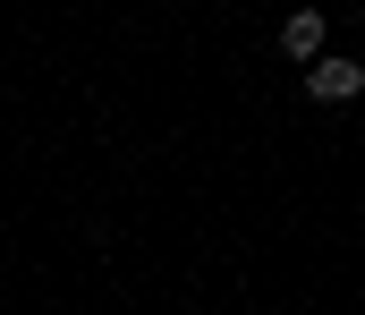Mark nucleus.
Listing matches in <instances>:
<instances>
[{
  "mask_svg": "<svg viewBox=\"0 0 365 315\" xmlns=\"http://www.w3.org/2000/svg\"><path fill=\"white\" fill-rule=\"evenodd\" d=\"M306 94H314V103H349V94H365V69L340 60V51H323V60L306 69Z\"/></svg>",
  "mask_w": 365,
  "mask_h": 315,
  "instance_id": "f257e3e1",
  "label": "nucleus"
},
{
  "mask_svg": "<svg viewBox=\"0 0 365 315\" xmlns=\"http://www.w3.org/2000/svg\"><path fill=\"white\" fill-rule=\"evenodd\" d=\"M280 51H289V60H306V69H314V60H323V17H314V9H297V17H289V26H280Z\"/></svg>",
  "mask_w": 365,
  "mask_h": 315,
  "instance_id": "f03ea898",
  "label": "nucleus"
}]
</instances>
